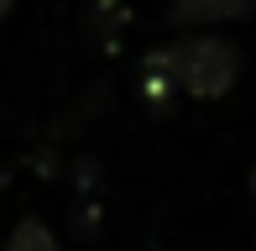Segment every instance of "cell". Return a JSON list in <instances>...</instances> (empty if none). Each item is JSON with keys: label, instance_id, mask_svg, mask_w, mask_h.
<instances>
[{"label": "cell", "instance_id": "1", "mask_svg": "<svg viewBox=\"0 0 256 251\" xmlns=\"http://www.w3.org/2000/svg\"><path fill=\"white\" fill-rule=\"evenodd\" d=\"M236 74H240V52L220 37H194V42H178V48H157L142 63V84H146L152 105H162L168 94L225 100L236 89Z\"/></svg>", "mask_w": 256, "mask_h": 251}, {"label": "cell", "instance_id": "2", "mask_svg": "<svg viewBox=\"0 0 256 251\" xmlns=\"http://www.w3.org/2000/svg\"><path fill=\"white\" fill-rule=\"evenodd\" d=\"M256 0H172V21H188V26H199V21H240L251 16Z\"/></svg>", "mask_w": 256, "mask_h": 251}, {"label": "cell", "instance_id": "3", "mask_svg": "<svg viewBox=\"0 0 256 251\" xmlns=\"http://www.w3.org/2000/svg\"><path fill=\"white\" fill-rule=\"evenodd\" d=\"M6 251H63V246H58V236H52L42 220H21L16 230H10Z\"/></svg>", "mask_w": 256, "mask_h": 251}, {"label": "cell", "instance_id": "4", "mask_svg": "<svg viewBox=\"0 0 256 251\" xmlns=\"http://www.w3.org/2000/svg\"><path fill=\"white\" fill-rule=\"evenodd\" d=\"M251 204H256V168H251Z\"/></svg>", "mask_w": 256, "mask_h": 251}, {"label": "cell", "instance_id": "5", "mask_svg": "<svg viewBox=\"0 0 256 251\" xmlns=\"http://www.w3.org/2000/svg\"><path fill=\"white\" fill-rule=\"evenodd\" d=\"M10 6H16V0H0V16H6V10H10Z\"/></svg>", "mask_w": 256, "mask_h": 251}]
</instances>
